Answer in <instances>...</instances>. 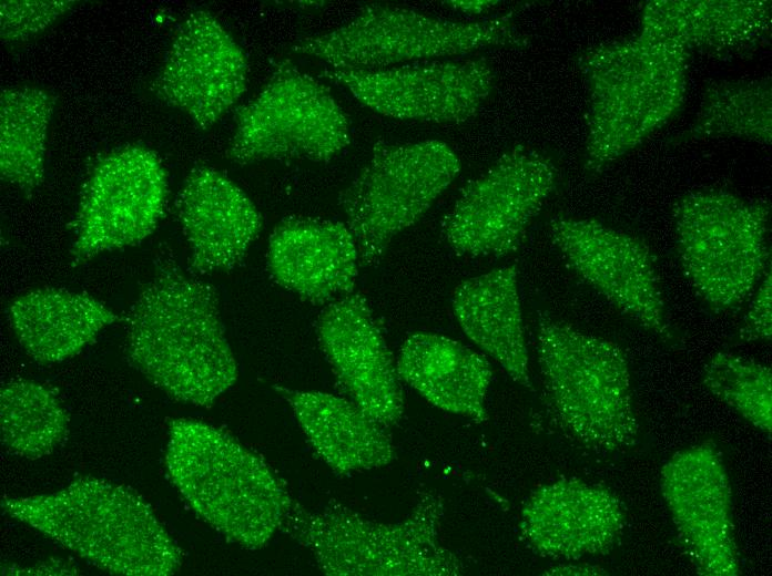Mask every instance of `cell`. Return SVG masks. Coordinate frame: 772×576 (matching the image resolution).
<instances>
[{"mask_svg":"<svg viewBox=\"0 0 772 576\" xmlns=\"http://www.w3.org/2000/svg\"><path fill=\"white\" fill-rule=\"evenodd\" d=\"M453 310L466 336L521 387L531 388L516 265L461 281Z\"/></svg>","mask_w":772,"mask_h":576,"instance_id":"cell-23","label":"cell"},{"mask_svg":"<svg viewBox=\"0 0 772 576\" xmlns=\"http://www.w3.org/2000/svg\"><path fill=\"white\" fill-rule=\"evenodd\" d=\"M57 96L39 86L6 88L0 94L1 179L31 195L43 182L47 137Z\"/></svg>","mask_w":772,"mask_h":576,"instance_id":"cell-26","label":"cell"},{"mask_svg":"<svg viewBox=\"0 0 772 576\" xmlns=\"http://www.w3.org/2000/svg\"><path fill=\"white\" fill-rule=\"evenodd\" d=\"M546 575H607V570L589 564H560L545 572Z\"/></svg>","mask_w":772,"mask_h":576,"instance_id":"cell-32","label":"cell"},{"mask_svg":"<svg viewBox=\"0 0 772 576\" xmlns=\"http://www.w3.org/2000/svg\"><path fill=\"white\" fill-rule=\"evenodd\" d=\"M399 378L434 407L482 422L492 370L488 360L448 337L417 332L403 343Z\"/></svg>","mask_w":772,"mask_h":576,"instance_id":"cell-22","label":"cell"},{"mask_svg":"<svg viewBox=\"0 0 772 576\" xmlns=\"http://www.w3.org/2000/svg\"><path fill=\"white\" fill-rule=\"evenodd\" d=\"M528 43L511 13L453 20L400 6L369 4L329 32L297 40L291 51L334 69L382 70Z\"/></svg>","mask_w":772,"mask_h":576,"instance_id":"cell-7","label":"cell"},{"mask_svg":"<svg viewBox=\"0 0 772 576\" xmlns=\"http://www.w3.org/2000/svg\"><path fill=\"white\" fill-rule=\"evenodd\" d=\"M165 466L193 511L246 548L266 545L293 502L263 459L202 421H171Z\"/></svg>","mask_w":772,"mask_h":576,"instance_id":"cell-4","label":"cell"},{"mask_svg":"<svg viewBox=\"0 0 772 576\" xmlns=\"http://www.w3.org/2000/svg\"><path fill=\"white\" fill-rule=\"evenodd\" d=\"M444 501L424 492L397 523L368 520L337 503L308 511L293 501L281 531L332 576H457L464 566L439 538Z\"/></svg>","mask_w":772,"mask_h":576,"instance_id":"cell-5","label":"cell"},{"mask_svg":"<svg viewBox=\"0 0 772 576\" xmlns=\"http://www.w3.org/2000/svg\"><path fill=\"white\" fill-rule=\"evenodd\" d=\"M277 390L316 453L337 474L382 467L395 459L387 428L353 401L319 391Z\"/></svg>","mask_w":772,"mask_h":576,"instance_id":"cell-24","label":"cell"},{"mask_svg":"<svg viewBox=\"0 0 772 576\" xmlns=\"http://www.w3.org/2000/svg\"><path fill=\"white\" fill-rule=\"evenodd\" d=\"M215 289L165 266L146 282L126 319L135 368L175 400L210 407L237 379Z\"/></svg>","mask_w":772,"mask_h":576,"instance_id":"cell-1","label":"cell"},{"mask_svg":"<svg viewBox=\"0 0 772 576\" xmlns=\"http://www.w3.org/2000/svg\"><path fill=\"white\" fill-rule=\"evenodd\" d=\"M660 491L698 573L740 575L732 487L718 448L707 441L673 453L661 467Z\"/></svg>","mask_w":772,"mask_h":576,"instance_id":"cell-15","label":"cell"},{"mask_svg":"<svg viewBox=\"0 0 772 576\" xmlns=\"http://www.w3.org/2000/svg\"><path fill=\"white\" fill-rule=\"evenodd\" d=\"M626 526L619 498L608 488L562 479L536 488L520 512V532L540 555L579 559L609 552Z\"/></svg>","mask_w":772,"mask_h":576,"instance_id":"cell-18","label":"cell"},{"mask_svg":"<svg viewBox=\"0 0 772 576\" xmlns=\"http://www.w3.org/2000/svg\"><path fill=\"white\" fill-rule=\"evenodd\" d=\"M719 137L771 145V78L711 82L702 93L695 119L671 143Z\"/></svg>","mask_w":772,"mask_h":576,"instance_id":"cell-27","label":"cell"},{"mask_svg":"<svg viewBox=\"0 0 772 576\" xmlns=\"http://www.w3.org/2000/svg\"><path fill=\"white\" fill-rule=\"evenodd\" d=\"M771 269H769L756 286L749 309L743 317L741 327L737 332V337L740 341H771Z\"/></svg>","mask_w":772,"mask_h":576,"instance_id":"cell-31","label":"cell"},{"mask_svg":"<svg viewBox=\"0 0 772 576\" xmlns=\"http://www.w3.org/2000/svg\"><path fill=\"white\" fill-rule=\"evenodd\" d=\"M247 73L242 48L211 12L200 9L176 28L151 90L207 130L244 94Z\"/></svg>","mask_w":772,"mask_h":576,"instance_id":"cell-16","label":"cell"},{"mask_svg":"<svg viewBox=\"0 0 772 576\" xmlns=\"http://www.w3.org/2000/svg\"><path fill=\"white\" fill-rule=\"evenodd\" d=\"M0 425L7 449L23 457L39 459L63 441L68 416L48 387L19 379L1 388Z\"/></svg>","mask_w":772,"mask_h":576,"instance_id":"cell-28","label":"cell"},{"mask_svg":"<svg viewBox=\"0 0 772 576\" xmlns=\"http://www.w3.org/2000/svg\"><path fill=\"white\" fill-rule=\"evenodd\" d=\"M771 8L768 0H651L643 4L640 28L679 43L690 54L728 58L768 43Z\"/></svg>","mask_w":772,"mask_h":576,"instance_id":"cell-21","label":"cell"},{"mask_svg":"<svg viewBox=\"0 0 772 576\" xmlns=\"http://www.w3.org/2000/svg\"><path fill=\"white\" fill-rule=\"evenodd\" d=\"M8 315L29 357L39 363L72 358L91 343L116 313L96 298L62 288H38L14 298Z\"/></svg>","mask_w":772,"mask_h":576,"instance_id":"cell-25","label":"cell"},{"mask_svg":"<svg viewBox=\"0 0 772 576\" xmlns=\"http://www.w3.org/2000/svg\"><path fill=\"white\" fill-rule=\"evenodd\" d=\"M690 53L641 29L576 58L588 91L583 171L598 175L641 145L683 104Z\"/></svg>","mask_w":772,"mask_h":576,"instance_id":"cell-2","label":"cell"},{"mask_svg":"<svg viewBox=\"0 0 772 576\" xmlns=\"http://www.w3.org/2000/svg\"><path fill=\"white\" fill-rule=\"evenodd\" d=\"M2 507L109 573L167 576L181 562L152 508L123 485L81 477L50 494L6 498Z\"/></svg>","mask_w":772,"mask_h":576,"instance_id":"cell-3","label":"cell"},{"mask_svg":"<svg viewBox=\"0 0 772 576\" xmlns=\"http://www.w3.org/2000/svg\"><path fill=\"white\" fill-rule=\"evenodd\" d=\"M537 357L548 402L576 439L608 452L637 443L631 374L619 344L539 313Z\"/></svg>","mask_w":772,"mask_h":576,"instance_id":"cell-6","label":"cell"},{"mask_svg":"<svg viewBox=\"0 0 772 576\" xmlns=\"http://www.w3.org/2000/svg\"><path fill=\"white\" fill-rule=\"evenodd\" d=\"M226 156L260 161L328 162L351 141L349 124L331 90L291 61L275 63L266 83L234 115Z\"/></svg>","mask_w":772,"mask_h":576,"instance_id":"cell-10","label":"cell"},{"mask_svg":"<svg viewBox=\"0 0 772 576\" xmlns=\"http://www.w3.org/2000/svg\"><path fill=\"white\" fill-rule=\"evenodd\" d=\"M460 171L455 151L439 140H378L338 205L356 241L360 266H373L392 240L415 224Z\"/></svg>","mask_w":772,"mask_h":576,"instance_id":"cell-9","label":"cell"},{"mask_svg":"<svg viewBox=\"0 0 772 576\" xmlns=\"http://www.w3.org/2000/svg\"><path fill=\"white\" fill-rule=\"evenodd\" d=\"M557 181V167L545 153L524 145L508 148L461 188L444 216V241L459 256L502 257L516 251Z\"/></svg>","mask_w":772,"mask_h":576,"instance_id":"cell-11","label":"cell"},{"mask_svg":"<svg viewBox=\"0 0 772 576\" xmlns=\"http://www.w3.org/2000/svg\"><path fill=\"white\" fill-rule=\"evenodd\" d=\"M359 254L345 223L292 216L272 232L267 269L281 287L312 304H329L354 291Z\"/></svg>","mask_w":772,"mask_h":576,"instance_id":"cell-20","label":"cell"},{"mask_svg":"<svg viewBox=\"0 0 772 576\" xmlns=\"http://www.w3.org/2000/svg\"><path fill=\"white\" fill-rule=\"evenodd\" d=\"M177 214L190 248V267L200 275L236 267L263 226L261 213L244 191L209 166H196L186 176Z\"/></svg>","mask_w":772,"mask_h":576,"instance_id":"cell-19","label":"cell"},{"mask_svg":"<svg viewBox=\"0 0 772 576\" xmlns=\"http://www.w3.org/2000/svg\"><path fill=\"white\" fill-rule=\"evenodd\" d=\"M323 75L384 116L457 124L473 119L495 89L486 59L408 63L382 70L327 68Z\"/></svg>","mask_w":772,"mask_h":576,"instance_id":"cell-14","label":"cell"},{"mask_svg":"<svg viewBox=\"0 0 772 576\" xmlns=\"http://www.w3.org/2000/svg\"><path fill=\"white\" fill-rule=\"evenodd\" d=\"M702 384L754 429L772 431V372L766 364L717 352L704 364Z\"/></svg>","mask_w":772,"mask_h":576,"instance_id":"cell-29","label":"cell"},{"mask_svg":"<svg viewBox=\"0 0 772 576\" xmlns=\"http://www.w3.org/2000/svg\"><path fill=\"white\" fill-rule=\"evenodd\" d=\"M550 236L569 267L622 315L672 343L654 256L639 237L591 218L553 217Z\"/></svg>","mask_w":772,"mask_h":576,"instance_id":"cell-13","label":"cell"},{"mask_svg":"<svg viewBox=\"0 0 772 576\" xmlns=\"http://www.w3.org/2000/svg\"><path fill=\"white\" fill-rule=\"evenodd\" d=\"M678 256L702 301L738 309L770 268V205L723 189L683 195L672 208Z\"/></svg>","mask_w":772,"mask_h":576,"instance_id":"cell-8","label":"cell"},{"mask_svg":"<svg viewBox=\"0 0 772 576\" xmlns=\"http://www.w3.org/2000/svg\"><path fill=\"white\" fill-rule=\"evenodd\" d=\"M74 0H2L0 37L6 45L23 43L70 12Z\"/></svg>","mask_w":772,"mask_h":576,"instance_id":"cell-30","label":"cell"},{"mask_svg":"<svg viewBox=\"0 0 772 576\" xmlns=\"http://www.w3.org/2000/svg\"><path fill=\"white\" fill-rule=\"evenodd\" d=\"M318 336L349 400L383 426L396 424L404 412L400 378L366 298L353 291L329 302Z\"/></svg>","mask_w":772,"mask_h":576,"instance_id":"cell-17","label":"cell"},{"mask_svg":"<svg viewBox=\"0 0 772 576\" xmlns=\"http://www.w3.org/2000/svg\"><path fill=\"white\" fill-rule=\"evenodd\" d=\"M167 193L162 162L146 146L125 145L98 158L71 222V266L143 241L161 220Z\"/></svg>","mask_w":772,"mask_h":576,"instance_id":"cell-12","label":"cell"},{"mask_svg":"<svg viewBox=\"0 0 772 576\" xmlns=\"http://www.w3.org/2000/svg\"><path fill=\"white\" fill-rule=\"evenodd\" d=\"M453 9L464 13H481L487 9L496 6L498 1L475 0V1H447Z\"/></svg>","mask_w":772,"mask_h":576,"instance_id":"cell-33","label":"cell"}]
</instances>
